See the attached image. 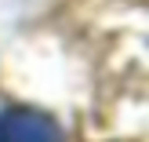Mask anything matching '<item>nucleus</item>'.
<instances>
[{
	"label": "nucleus",
	"mask_w": 149,
	"mask_h": 142,
	"mask_svg": "<svg viewBox=\"0 0 149 142\" xmlns=\"http://www.w3.org/2000/svg\"><path fill=\"white\" fill-rule=\"evenodd\" d=\"M0 142H65L62 128L40 109H7L0 113Z\"/></svg>",
	"instance_id": "obj_1"
}]
</instances>
